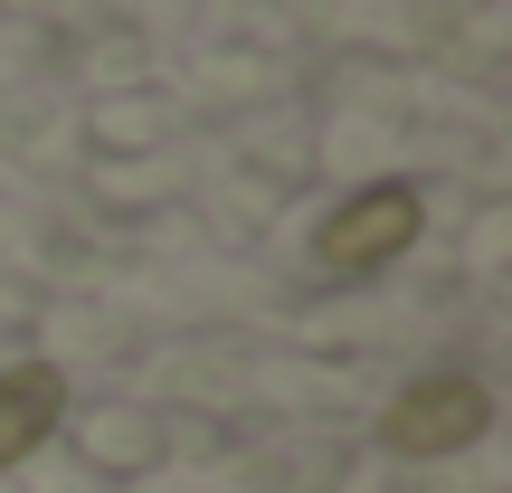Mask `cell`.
<instances>
[{
    "label": "cell",
    "mask_w": 512,
    "mask_h": 493,
    "mask_svg": "<svg viewBox=\"0 0 512 493\" xmlns=\"http://www.w3.org/2000/svg\"><path fill=\"white\" fill-rule=\"evenodd\" d=\"M484 427H494V389L465 380V370H437V380H408L399 399H389L380 437H389V456H456Z\"/></svg>",
    "instance_id": "6da1fadb"
},
{
    "label": "cell",
    "mask_w": 512,
    "mask_h": 493,
    "mask_svg": "<svg viewBox=\"0 0 512 493\" xmlns=\"http://www.w3.org/2000/svg\"><path fill=\"white\" fill-rule=\"evenodd\" d=\"M418 228H427V200L408 181H380V190H361V200H342L323 219L313 256H323L332 275H370V266H389V256L418 247Z\"/></svg>",
    "instance_id": "7a4b0ae2"
},
{
    "label": "cell",
    "mask_w": 512,
    "mask_h": 493,
    "mask_svg": "<svg viewBox=\"0 0 512 493\" xmlns=\"http://www.w3.org/2000/svg\"><path fill=\"white\" fill-rule=\"evenodd\" d=\"M57 418H67V380H57V361L0 370V465H29L38 446L57 437Z\"/></svg>",
    "instance_id": "3957f363"
}]
</instances>
